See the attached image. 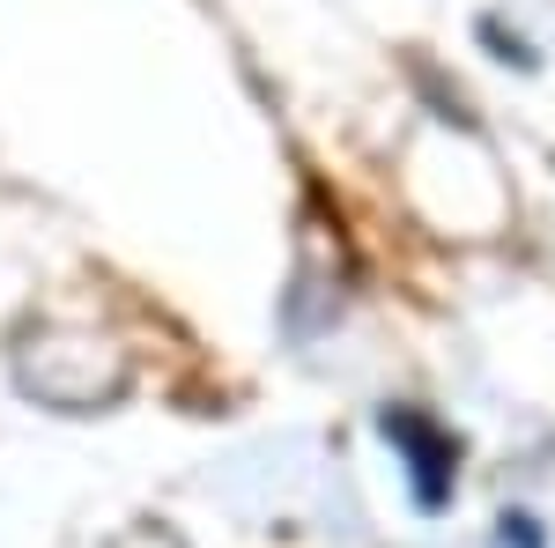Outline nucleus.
Wrapping results in <instances>:
<instances>
[{"label":"nucleus","mask_w":555,"mask_h":548,"mask_svg":"<svg viewBox=\"0 0 555 548\" xmlns=\"http://www.w3.org/2000/svg\"><path fill=\"white\" fill-rule=\"evenodd\" d=\"M15 379L60 416H89L112 408L127 393V356L104 334H67V327H23L15 341Z\"/></svg>","instance_id":"nucleus-1"},{"label":"nucleus","mask_w":555,"mask_h":548,"mask_svg":"<svg viewBox=\"0 0 555 548\" xmlns=\"http://www.w3.org/2000/svg\"><path fill=\"white\" fill-rule=\"evenodd\" d=\"M378 430L408 453V482H415V505L437 511L444 497H452V437L437 430V422H423L415 408H385Z\"/></svg>","instance_id":"nucleus-2"},{"label":"nucleus","mask_w":555,"mask_h":548,"mask_svg":"<svg viewBox=\"0 0 555 548\" xmlns=\"http://www.w3.org/2000/svg\"><path fill=\"white\" fill-rule=\"evenodd\" d=\"M489 548H548V541H541V526H533L526 511H504V519H496V541H489Z\"/></svg>","instance_id":"nucleus-3"},{"label":"nucleus","mask_w":555,"mask_h":548,"mask_svg":"<svg viewBox=\"0 0 555 548\" xmlns=\"http://www.w3.org/2000/svg\"><path fill=\"white\" fill-rule=\"evenodd\" d=\"M112 548H185L178 534H164V526H133L127 541H112Z\"/></svg>","instance_id":"nucleus-4"}]
</instances>
